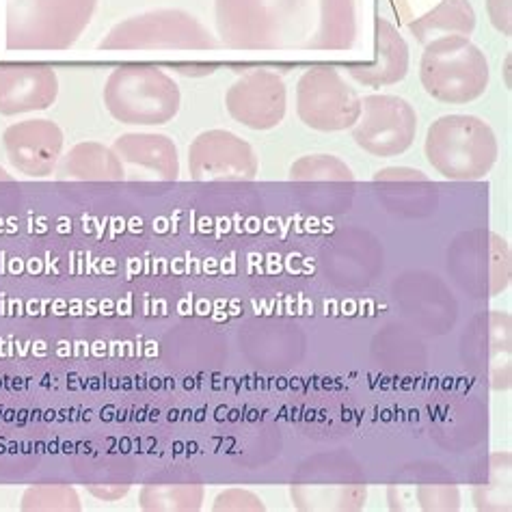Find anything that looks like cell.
<instances>
[{
    "instance_id": "6da1fadb",
    "label": "cell",
    "mask_w": 512,
    "mask_h": 512,
    "mask_svg": "<svg viewBox=\"0 0 512 512\" xmlns=\"http://www.w3.org/2000/svg\"><path fill=\"white\" fill-rule=\"evenodd\" d=\"M96 0H7L9 50H65L87 29Z\"/></svg>"
},
{
    "instance_id": "7a4b0ae2",
    "label": "cell",
    "mask_w": 512,
    "mask_h": 512,
    "mask_svg": "<svg viewBox=\"0 0 512 512\" xmlns=\"http://www.w3.org/2000/svg\"><path fill=\"white\" fill-rule=\"evenodd\" d=\"M180 89L156 65H119L106 80L104 104L128 126H163L180 111Z\"/></svg>"
},
{
    "instance_id": "3957f363",
    "label": "cell",
    "mask_w": 512,
    "mask_h": 512,
    "mask_svg": "<svg viewBox=\"0 0 512 512\" xmlns=\"http://www.w3.org/2000/svg\"><path fill=\"white\" fill-rule=\"evenodd\" d=\"M426 156L443 178L480 180L497 160V141L489 124L474 115H446L428 128Z\"/></svg>"
},
{
    "instance_id": "277c9868",
    "label": "cell",
    "mask_w": 512,
    "mask_h": 512,
    "mask_svg": "<svg viewBox=\"0 0 512 512\" xmlns=\"http://www.w3.org/2000/svg\"><path fill=\"white\" fill-rule=\"evenodd\" d=\"M420 76L428 96L448 104H467L487 91L489 65L465 35H448L426 44Z\"/></svg>"
},
{
    "instance_id": "5b68a950",
    "label": "cell",
    "mask_w": 512,
    "mask_h": 512,
    "mask_svg": "<svg viewBox=\"0 0 512 512\" xmlns=\"http://www.w3.org/2000/svg\"><path fill=\"white\" fill-rule=\"evenodd\" d=\"M104 50H208L214 37L195 16L184 11H152L119 22L102 39Z\"/></svg>"
},
{
    "instance_id": "8992f818",
    "label": "cell",
    "mask_w": 512,
    "mask_h": 512,
    "mask_svg": "<svg viewBox=\"0 0 512 512\" xmlns=\"http://www.w3.org/2000/svg\"><path fill=\"white\" fill-rule=\"evenodd\" d=\"M296 111L303 124L320 132L353 128L361 115L357 91L333 67H314L296 87Z\"/></svg>"
},
{
    "instance_id": "52a82bcc",
    "label": "cell",
    "mask_w": 512,
    "mask_h": 512,
    "mask_svg": "<svg viewBox=\"0 0 512 512\" xmlns=\"http://www.w3.org/2000/svg\"><path fill=\"white\" fill-rule=\"evenodd\" d=\"M415 130L417 115L407 100L368 96L361 100V115L353 126V139L372 156L392 158L409 150Z\"/></svg>"
},
{
    "instance_id": "ba28073f",
    "label": "cell",
    "mask_w": 512,
    "mask_h": 512,
    "mask_svg": "<svg viewBox=\"0 0 512 512\" xmlns=\"http://www.w3.org/2000/svg\"><path fill=\"white\" fill-rule=\"evenodd\" d=\"M188 171L197 182L253 180L258 175V156L234 132L208 130L188 147Z\"/></svg>"
},
{
    "instance_id": "9c48e42d",
    "label": "cell",
    "mask_w": 512,
    "mask_h": 512,
    "mask_svg": "<svg viewBox=\"0 0 512 512\" xmlns=\"http://www.w3.org/2000/svg\"><path fill=\"white\" fill-rule=\"evenodd\" d=\"M227 113L253 130H271L286 115V85L277 74L255 70L229 87Z\"/></svg>"
},
{
    "instance_id": "30bf717a",
    "label": "cell",
    "mask_w": 512,
    "mask_h": 512,
    "mask_svg": "<svg viewBox=\"0 0 512 512\" xmlns=\"http://www.w3.org/2000/svg\"><path fill=\"white\" fill-rule=\"evenodd\" d=\"M3 147L13 169L29 178H48L61 160L63 132L50 119H26L5 130Z\"/></svg>"
},
{
    "instance_id": "8fae6325",
    "label": "cell",
    "mask_w": 512,
    "mask_h": 512,
    "mask_svg": "<svg viewBox=\"0 0 512 512\" xmlns=\"http://www.w3.org/2000/svg\"><path fill=\"white\" fill-rule=\"evenodd\" d=\"M59 96V78L44 63L0 65V115L46 111Z\"/></svg>"
},
{
    "instance_id": "7c38bea8",
    "label": "cell",
    "mask_w": 512,
    "mask_h": 512,
    "mask_svg": "<svg viewBox=\"0 0 512 512\" xmlns=\"http://www.w3.org/2000/svg\"><path fill=\"white\" fill-rule=\"evenodd\" d=\"M113 152L126 173L137 180H178V147L165 134H121L113 143Z\"/></svg>"
},
{
    "instance_id": "4fadbf2b",
    "label": "cell",
    "mask_w": 512,
    "mask_h": 512,
    "mask_svg": "<svg viewBox=\"0 0 512 512\" xmlns=\"http://www.w3.org/2000/svg\"><path fill=\"white\" fill-rule=\"evenodd\" d=\"M409 48L387 20L376 22V61L372 65H348V74L368 87L394 85L407 76Z\"/></svg>"
},
{
    "instance_id": "5bb4252c",
    "label": "cell",
    "mask_w": 512,
    "mask_h": 512,
    "mask_svg": "<svg viewBox=\"0 0 512 512\" xmlns=\"http://www.w3.org/2000/svg\"><path fill=\"white\" fill-rule=\"evenodd\" d=\"M59 180L80 182H119L126 178L124 165L113 152V147L102 143H78L70 152L61 156L57 165Z\"/></svg>"
},
{
    "instance_id": "9a60e30c",
    "label": "cell",
    "mask_w": 512,
    "mask_h": 512,
    "mask_svg": "<svg viewBox=\"0 0 512 512\" xmlns=\"http://www.w3.org/2000/svg\"><path fill=\"white\" fill-rule=\"evenodd\" d=\"M476 26V16L465 0H448L433 13L409 24V31L415 35L417 42L428 44L437 37L448 35H469Z\"/></svg>"
},
{
    "instance_id": "2e32d148",
    "label": "cell",
    "mask_w": 512,
    "mask_h": 512,
    "mask_svg": "<svg viewBox=\"0 0 512 512\" xmlns=\"http://www.w3.org/2000/svg\"><path fill=\"white\" fill-rule=\"evenodd\" d=\"M292 502L299 510H359L366 504V487H292Z\"/></svg>"
},
{
    "instance_id": "e0dca14e",
    "label": "cell",
    "mask_w": 512,
    "mask_h": 512,
    "mask_svg": "<svg viewBox=\"0 0 512 512\" xmlns=\"http://www.w3.org/2000/svg\"><path fill=\"white\" fill-rule=\"evenodd\" d=\"M201 484H150L141 491V508L147 512H195L204 506Z\"/></svg>"
},
{
    "instance_id": "ac0fdd59",
    "label": "cell",
    "mask_w": 512,
    "mask_h": 512,
    "mask_svg": "<svg viewBox=\"0 0 512 512\" xmlns=\"http://www.w3.org/2000/svg\"><path fill=\"white\" fill-rule=\"evenodd\" d=\"M510 452H495L489 458V480L474 491L478 510H510Z\"/></svg>"
},
{
    "instance_id": "d6986e66",
    "label": "cell",
    "mask_w": 512,
    "mask_h": 512,
    "mask_svg": "<svg viewBox=\"0 0 512 512\" xmlns=\"http://www.w3.org/2000/svg\"><path fill=\"white\" fill-rule=\"evenodd\" d=\"M489 327L491 385L497 392H506L510 389V316L506 312H491Z\"/></svg>"
},
{
    "instance_id": "ffe728a7",
    "label": "cell",
    "mask_w": 512,
    "mask_h": 512,
    "mask_svg": "<svg viewBox=\"0 0 512 512\" xmlns=\"http://www.w3.org/2000/svg\"><path fill=\"white\" fill-rule=\"evenodd\" d=\"M22 510L26 512H78L80 497L76 489L67 484H42V487L26 489L22 495Z\"/></svg>"
},
{
    "instance_id": "44dd1931",
    "label": "cell",
    "mask_w": 512,
    "mask_h": 512,
    "mask_svg": "<svg viewBox=\"0 0 512 512\" xmlns=\"http://www.w3.org/2000/svg\"><path fill=\"white\" fill-rule=\"evenodd\" d=\"M290 180L305 182V180H338V182H353L355 175L346 167L342 160L327 154H314L296 160L290 169Z\"/></svg>"
},
{
    "instance_id": "7402d4cb",
    "label": "cell",
    "mask_w": 512,
    "mask_h": 512,
    "mask_svg": "<svg viewBox=\"0 0 512 512\" xmlns=\"http://www.w3.org/2000/svg\"><path fill=\"white\" fill-rule=\"evenodd\" d=\"M417 502L422 510H458L461 508V495L452 484H428L415 491Z\"/></svg>"
},
{
    "instance_id": "603a6c76",
    "label": "cell",
    "mask_w": 512,
    "mask_h": 512,
    "mask_svg": "<svg viewBox=\"0 0 512 512\" xmlns=\"http://www.w3.org/2000/svg\"><path fill=\"white\" fill-rule=\"evenodd\" d=\"M491 294H500L510 284V251L506 240L491 234Z\"/></svg>"
},
{
    "instance_id": "cb8c5ba5",
    "label": "cell",
    "mask_w": 512,
    "mask_h": 512,
    "mask_svg": "<svg viewBox=\"0 0 512 512\" xmlns=\"http://www.w3.org/2000/svg\"><path fill=\"white\" fill-rule=\"evenodd\" d=\"M217 512H258L264 510L266 506L258 495H253L251 491L245 489H227L217 495L212 506Z\"/></svg>"
},
{
    "instance_id": "d4e9b609",
    "label": "cell",
    "mask_w": 512,
    "mask_h": 512,
    "mask_svg": "<svg viewBox=\"0 0 512 512\" xmlns=\"http://www.w3.org/2000/svg\"><path fill=\"white\" fill-rule=\"evenodd\" d=\"M128 491H130L128 484H93V487H89V493L104 502H117Z\"/></svg>"
},
{
    "instance_id": "484cf974",
    "label": "cell",
    "mask_w": 512,
    "mask_h": 512,
    "mask_svg": "<svg viewBox=\"0 0 512 512\" xmlns=\"http://www.w3.org/2000/svg\"><path fill=\"white\" fill-rule=\"evenodd\" d=\"M426 180L422 171H413V169H385V171H379V175H376L374 180Z\"/></svg>"
},
{
    "instance_id": "4316f807",
    "label": "cell",
    "mask_w": 512,
    "mask_h": 512,
    "mask_svg": "<svg viewBox=\"0 0 512 512\" xmlns=\"http://www.w3.org/2000/svg\"><path fill=\"white\" fill-rule=\"evenodd\" d=\"M0 182H11V175L3 167H0Z\"/></svg>"
}]
</instances>
